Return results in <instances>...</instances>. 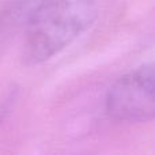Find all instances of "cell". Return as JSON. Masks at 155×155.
Masks as SVG:
<instances>
[{
    "label": "cell",
    "instance_id": "cell-1",
    "mask_svg": "<svg viewBox=\"0 0 155 155\" xmlns=\"http://www.w3.org/2000/svg\"><path fill=\"white\" fill-rule=\"evenodd\" d=\"M97 16L90 0H46L31 14L25 31L23 60L48 61L84 33Z\"/></svg>",
    "mask_w": 155,
    "mask_h": 155
},
{
    "label": "cell",
    "instance_id": "cell-2",
    "mask_svg": "<svg viewBox=\"0 0 155 155\" xmlns=\"http://www.w3.org/2000/svg\"><path fill=\"white\" fill-rule=\"evenodd\" d=\"M106 113L118 123H147L155 114L154 67L144 64L121 76L106 97Z\"/></svg>",
    "mask_w": 155,
    "mask_h": 155
}]
</instances>
